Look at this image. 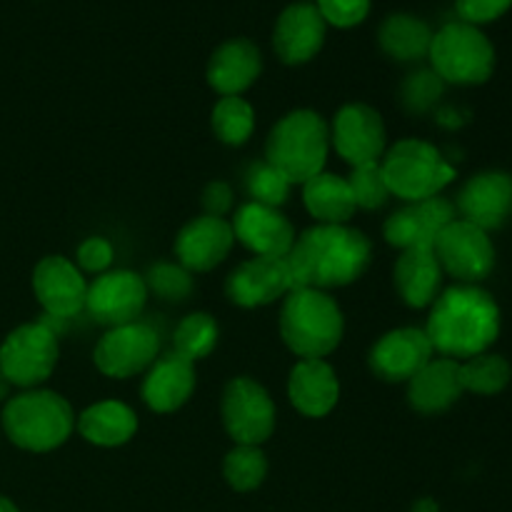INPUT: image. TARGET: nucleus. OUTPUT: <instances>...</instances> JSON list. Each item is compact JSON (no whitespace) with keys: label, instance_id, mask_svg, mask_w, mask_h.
Listing matches in <instances>:
<instances>
[{"label":"nucleus","instance_id":"26","mask_svg":"<svg viewBox=\"0 0 512 512\" xmlns=\"http://www.w3.org/2000/svg\"><path fill=\"white\" fill-rule=\"evenodd\" d=\"M410 408L423 415H438L463 398L460 363L453 358H433L413 380H408Z\"/></svg>","mask_w":512,"mask_h":512},{"label":"nucleus","instance_id":"16","mask_svg":"<svg viewBox=\"0 0 512 512\" xmlns=\"http://www.w3.org/2000/svg\"><path fill=\"white\" fill-rule=\"evenodd\" d=\"M458 218L455 205L443 195L418 200V203H405L395 210L383 225V235L393 248H433L438 235Z\"/></svg>","mask_w":512,"mask_h":512},{"label":"nucleus","instance_id":"20","mask_svg":"<svg viewBox=\"0 0 512 512\" xmlns=\"http://www.w3.org/2000/svg\"><path fill=\"white\" fill-rule=\"evenodd\" d=\"M328 23L315 3H293L278 15L273 28V50L285 65L310 63L323 50Z\"/></svg>","mask_w":512,"mask_h":512},{"label":"nucleus","instance_id":"44","mask_svg":"<svg viewBox=\"0 0 512 512\" xmlns=\"http://www.w3.org/2000/svg\"><path fill=\"white\" fill-rule=\"evenodd\" d=\"M8 393H10V383L3 378V375H0V400L8 398Z\"/></svg>","mask_w":512,"mask_h":512},{"label":"nucleus","instance_id":"2","mask_svg":"<svg viewBox=\"0 0 512 512\" xmlns=\"http://www.w3.org/2000/svg\"><path fill=\"white\" fill-rule=\"evenodd\" d=\"M430 345L443 358L458 363L488 353L500 335V308L480 285L458 283L445 288L430 305L425 325Z\"/></svg>","mask_w":512,"mask_h":512},{"label":"nucleus","instance_id":"43","mask_svg":"<svg viewBox=\"0 0 512 512\" xmlns=\"http://www.w3.org/2000/svg\"><path fill=\"white\" fill-rule=\"evenodd\" d=\"M0 512H18V508H15L8 498H3V495H0Z\"/></svg>","mask_w":512,"mask_h":512},{"label":"nucleus","instance_id":"6","mask_svg":"<svg viewBox=\"0 0 512 512\" xmlns=\"http://www.w3.org/2000/svg\"><path fill=\"white\" fill-rule=\"evenodd\" d=\"M380 173L390 195L403 203L435 198L458 175L433 143L420 138H405L390 145L380 158Z\"/></svg>","mask_w":512,"mask_h":512},{"label":"nucleus","instance_id":"1","mask_svg":"<svg viewBox=\"0 0 512 512\" xmlns=\"http://www.w3.org/2000/svg\"><path fill=\"white\" fill-rule=\"evenodd\" d=\"M373 245L350 225H313L295 238L285 255L293 288L325 290L355 283L368 270Z\"/></svg>","mask_w":512,"mask_h":512},{"label":"nucleus","instance_id":"35","mask_svg":"<svg viewBox=\"0 0 512 512\" xmlns=\"http://www.w3.org/2000/svg\"><path fill=\"white\" fill-rule=\"evenodd\" d=\"M348 185L358 210H380L393 198L388 185H385L383 173H380V163L355 165L348 175Z\"/></svg>","mask_w":512,"mask_h":512},{"label":"nucleus","instance_id":"25","mask_svg":"<svg viewBox=\"0 0 512 512\" xmlns=\"http://www.w3.org/2000/svg\"><path fill=\"white\" fill-rule=\"evenodd\" d=\"M443 275L433 248H410L400 250V258L395 260L393 283L403 303L420 310L430 308L443 293Z\"/></svg>","mask_w":512,"mask_h":512},{"label":"nucleus","instance_id":"32","mask_svg":"<svg viewBox=\"0 0 512 512\" xmlns=\"http://www.w3.org/2000/svg\"><path fill=\"white\" fill-rule=\"evenodd\" d=\"M220 328L210 313H190L178 323L173 335V353L195 365V360L208 358L218 345Z\"/></svg>","mask_w":512,"mask_h":512},{"label":"nucleus","instance_id":"7","mask_svg":"<svg viewBox=\"0 0 512 512\" xmlns=\"http://www.w3.org/2000/svg\"><path fill=\"white\" fill-rule=\"evenodd\" d=\"M430 65L443 83L480 85L490 80L495 70V48L488 35L458 20L433 33L430 43Z\"/></svg>","mask_w":512,"mask_h":512},{"label":"nucleus","instance_id":"18","mask_svg":"<svg viewBox=\"0 0 512 512\" xmlns=\"http://www.w3.org/2000/svg\"><path fill=\"white\" fill-rule=\"evenodd\" d=\"M293 290L288 260L285 258H255L240 263L225 280V293L230 303L240 308H263V305L283 300Z\"/></svg>","mask_w":512,"mask_h":512},{"label":"nucleus","instance_id":"38","mask_svg":"<svg viewBox=\"0 0 512 512\" xmlns=\"http://www.w3.org/2000/svg\"><path fill=\"white\" fill-rule=\"evenodd\" d=\"M315 8L325 23L348 30L368 18L370 0H315Z\"/></svg>","mask_w":512,"mask_h":512},{"label":"nucleus","instance_id":"42","mask_svg":"<svg viewBox=\"0 0 512 512\" xmlns=\"http://www.w3.org/2000/svg\"><path fill=\"white\" fill-rule=\"evenodd\" d=\"M413 512H438V505H435L433 500H420L413 508Z\"/></svg>","mask_w":512,"mask_h":512},{"label":"nucleus","instance_id":"12","mask_svg":"<svg viewBox=\"0 0 512 512\" xmlns=\"http://www.w3.org/2000/svg\"><path fill=\"white\" fill-rule=\"evenodd\" d=\"M330 148H335L350 168L380 163L388 150V133L378 110L365 103L343 105L330 125Z\"/></svg>","mask_w":512,"mask_h":512},{"label":"nucleus","instance_id":"9","mask_svg":"<svg viewBox=\"0 0 512 512\" xmlns=\"http://www.w3.org/2000/svg\"><path fill=\"white\" fill-rule=\"evenodd\" d=\"M220 418L235 445H263L273 435L278 410L258 380L235 378L223 390Z\"/></svg>","mask_w":512,"mask_h":512},{"label":"nucleus","instance_id":"11","mask_svg":"<svg viewBox=\"0 0 512 512\" xmlns=\"http://www.w3.org/2000/svg\"><path fill=\"white\" fill-rule=\"evenodd\" d=\"M158 350V333L150 325L135 320V323L105 330L93 350V363L108 378L125 380L145 373L158 360Z\"/></svg>","mask_w":512,"mask_h":512},{"label":"nucleus","instance_id":"41","mask_svg":"<svg viewBox=\"0 0 512 512\" xmlns=\"http://www.w3.org/2000/svg\"><path fill=\"white\" fill-rule=\"evenodd\" d=\"M200 203H203L205 215L225 218L233 210V188L228 183H223V180H213V183L205 185Z\"/></svg>","mask_w":512,"mask_h":512},{"label":"nucleus","instance_id":"30","mask_svg":"<svg viewBox=\"0 0 512 512\" xmlns=\"http://www.w3.org/2000/svg\"><path fill=\"white\" fill-rule=\"evenodd\" d=\"M460 380L465 393L498 395L512 380V365L498 353H480L460 363Z\"/></svg>","mask_w":512,"mask_h":512},{"label":"nucleus","instance_id":"17","mask_svg":"<svg viewBox=\"0 0 512 512\" xmlns=\"http://www.w3.org/2000/svg\"><path fill=\"white\" fill-rule=\"evenodd\" d=\"M460 220L478 225L485 233L498 230L512 215V175L503 170H485L473 175L455 198Z\"/></svg>","mask_w":512,"mask_h":512},{"label":"nucleus","instance_id":"40","mask_svg":"<svg viewBox=\"0 0 512 512\" xmlns=\"http://www.w3.org/2000/svg\"><path fill=\"white\" fill-rule=\"evenodd\" d=\"M512 8V0H455L460 20L470 25H485L503 18Z\"/></svg>","mask_w":512,"mask_h":512},{"label":"nucleus","instance_id":"4","mask_svg":"<svg viewBox=\"0 0 512 512\" xmlns=\"http://www.w3.org/2000/svg\"><path fill=\"white\" fill-rule=\"evenodd\" d=\"M330 153V125L315 110H290L265 140V160L293 185L323 173Z\"/></svg>","mask_w":512,"mask_h":512},{"label":"nucleus","instance_id":"22","mask_svg":"<svg viewBox=\"0 0 512 512\" xmlns=\"http://www.w3.org/2000/svg\"><path fill=\"white\" fill-rule=\"evenodd\" d=\"M288 398L305 418H325L340 400V380L325 358H303L288 378Z\"/></svg>","mask_w":512,"mask_h":512},{"label":"nucleus","instance_id":"15","mask_svg":"<svg viewBox=\"0 0 512 512\" xmlns=\"http://www.w3.org/2000/svg\"><path fill=\"white\" fill-rule=\"evenodd\" d=\"M33 293L45 315L70 320L85 310L88 283L73 260L65 255H45L33 270Z\"/></svg>","mask_w":512,"mask_h":512},{"label":"nucleus","instance_id":"3","mask_svg":"<svg viewBox=\"0 0 512 512\" xmlns=\"http://www.w3.org/2000/svg\"><path fill=\"white\" fill-rule=\"evenodd\" d=\"M345 333L343 310L325 290L293 288L280 308V338L293 355L325 358Z\"/></svg>","mask_w":512,"mask_h":512},{"label":"nucleus","instance_id":"24","mask_svg":"<svg viewBox=\"0 0 512 512\" xmlns=\"http://www.w3.org/2000/svg\"><path fill=\"white\" fill-rule=\"evenodd\" d=\"M195 390V368L180 355L170 353L158 358L148 370H145L143 403L153 413H175L190 400Z\"/></svg>","mask_w":512,"mask_h":512},{"label":"nucleus","instance_id":"34","mask_svg":"<svg viewBox=\"0 0 512 512\" xmlns=\"http://www.w3.org/2000/svg\"><path fill=\"white\" fill-rule=\"evenodd\" d=\"M290 188H293V183L280 170H275L268 160H258L245 173V190H248L253 203L280 208L288 200Z\"/></svg>","mask_w":512,"mask_h":512},{"label":"nucleus","instance_id":"33","mask_svg":"<svg viewBox=\"0 0 512 512\" xmlns=\"http://www.w3.org/2000/svg\"><path fill=\"white\" fill-rule=\"evenodd\" d=\"M223 475L228 485L238 493H250L260 488L268 475V458L260 445H235L223 460Z\"/></svg>","mask_w":512,"mask_h":512},{"label":"nucleus","instance_id":"39","mask_svg":"<svg viewBox=\"0 0 512 512\" xmlns=\"http://www.w3.org/2000/svg\"><path fill=\"white\" fill-rule=\"evenodd\" d=\"M113 243L108 238H95L83 240L78 245V253H75V265L80 268V273H93V275H103L108 273V268L113 265Z\"/></svg>","mask_w":512,"mask_h":512},{"label":"nucleus","instance_id":"29","mask_svg":"<svg viewBox=\"0 0 512 512\" xmlns=\"http://www.w3.org/2000/svg\"><path fill=\"white\" fill-rule=\"evenodd\" d=\"M378 43L388 58L398 60V63H418V60L428 58L433 30L415 15L395 13L380 23Z\"/></svg>","mask_w":512,"mask_h":512},{"label":"nucleus","instance_id":"14","mask_svg":"<svg viewBox=\"0 0 512 512\" xmlns=\"http://www.w3.org/2000/svg\"><path fill=\"white\" fill-rule=\"evenodd\" d=\"M433 358L435 350L425 328H395L370 348L368 365L385 383H408Z\"/></svg>","mask_w":512,"mask_h":512},{"label":"nucleus","instance_id":"36","mask_svg":"<svg viewBox=\"0 0 512 512\" xmlns=\"http://www.w3.org/2000/svg\"><path fill=\"white\" fill-rule=\"evenodd\" d=\"M143 280L148 293H155L165 303H180L193 293V273L180 263H155Z\"/></svg>","mask_w":512,"mask_h":512},{"label":"nucleus","instance_id":"8","mask_svg":"<svg viewBox=\"0 0 512 512\" xmlns=\"http://www.w3.org/2000/svg\"><path fill=\"white\" fill-rule=\"evenodd\" d=\"M58 358V335L35 320L15 328L0 343V375L23 390L38 388L53 375Z\"/></svg>","mask_w":512,"mask_h":512},{"label":"nucleus","instance_id":"10","mask_svg":"<svg viewBox=\"0 0 512 512\" xmlns=\"http://www.w3.org/2000/svg\"><path fill=\"white\" fill-rule=\"evenodd\" d=\"M443 273L458 283L478 285L495 268V245L490 235L468 220L455 218L433 245Z\"/></svg>","mask_w":512,"mask_h":512},{"label":"nucleus","instance_id":"13","mask_svg":"<svg viewBox=\"0 0 512 512\" xmlns=\"http://www.w3.org/2000/svg\"><path fill=\"white\" fill-rule=\"evenodd\" d=\"M148 303V285L130 270H108L88 285L85 310L105 328L135 323Z\"/></svg>","mask_w":512,"mask_h":512},{"label":"nucleus","instance_id":"37","mask_svg":"<svg viewBox=\"0 0 512 512\" xmlns=\"http://www.w3.org/2000/svg\"><path fill=\"white\" fill-rule=\"evenodd\" d=\"M445 83L438 78L433 68L430 70H415L405 78L403 88H400V98L410 113H428L443 95Z\"/></svg>","mask_w":512,"mask_h":512},{"label":"nucleus","instance_id":"27","mask_svg":"<svg viewBox=\"0 0 512 512\" xmlns=\"http://www.w3.org/2000/svg\"><path fill=\"white\" fill-rule=\"evenodd\" d=\"M80 438L98 448H120L138 433V415L120 400H100L75 418Z\"/></svg>","mask_w":512,"mask_h":512},{"label":"nucleus","instance_id":"21","mask_svg":"<svg viewBox=\"0 0 512 512\" xmlns=\"http://www.w3.org/2000/svg\"><path fill=\"white\" fill-rule=\"evenodd\" d=\"M235 245V233L230 220L200 215L193 218L175 238V258L190 273H208L218 268Z\"/></svg>","mask_w":512,"mask_h":512},{"label":"nucleus","instance_id":"31","mask_svg":"<svg viewBox=\"0 0 512 512\" xmlns=\"http://www.w3.org/2000/svg\"><path fill=\"white\" fill-rule=\"evenodd\" d=\"M210 125H213V133L220 143L225 145H245L250 140L255 130V110L240 95H228V98H220L213 105V113H210Z\"/></svg>","mask_w":512,"mask_h":512},{"label":"nucleus","instance_id":"28","mask_svg":"<svg viewBox=\"0 0 512 512\" xmlns=\"http://www.w3.org/2000/svg\"><path fill=\"white\" fill-rule=\"evenodd\" d=\"M303 203L320 225H348L358 210L348 178L325 170L303 183Z\"/></svg>","mask_w":512,"mask_h":512},{"label":"nucleus","instance_id":"23","mask_svg":"<svg viewBox=\"0 0 512 512\" xmlns=\"http://www.w3.org/2000/svg\"><path fill=\"white\" fill-rule=\"evenodd\" d=\"M263 73V55L260 48L248 38H230L215 48L208 60V85L220 93L243 95Z\"/></svg>","mask_w":512,"mask_h":512},{"label":"nucleus","instance_id":"19","mask_svg":"<svg viewBox=\"0 0 512 512\" xmlns=\"http://www.w3.org/2000/svg\"><path fill=\"white\" fill-rule=\"evenodd\" d=\"M230 225H233L235 240H240L253 255H263V258H285L298 238L283 210L253 203V200L235 210Z\"/></svg>","mask_w":512,"mask_h":512},{"label":"nucleus","instance_id":"5","mask_svg":"<svg viewBox=\"0 0 512 512\" xmlns=\"http://www.w3.org/2000/svg\"><path fill=\"white\" fill-rule=\"evenodd\" d=\"M3 430L13 445L28 453H50L75 430V413L63 395L30 388L13 395L3 408Z\"/></svg>","mask_w":512,"mask_h":512}]
</instances>
